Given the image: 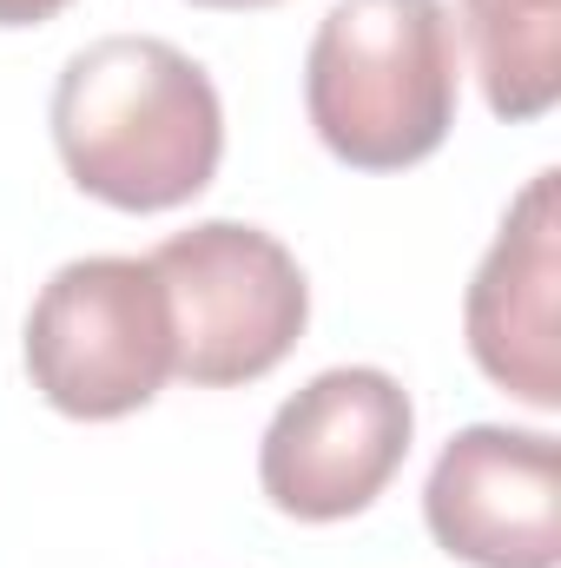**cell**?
I'll return each mask as SVG.
<instances>
[{"mask_svg": "<svg viewBox=\"0 0 561 568\" xmlns=\"http://www.w3.org/2000/svg\"><path fill=\"white\" fill-rule=\"evenodd\" d=\"M53 145L67 179L113 212H172L225 159L212 73L152 33H106L60 67Z\"/></svg>", "mask_w": 561, "mask_h": 568, "instance_id": "6da1fadb", "label": "cell"}, {"mask_svg": "<svg viewBox=\"0 0 561 568\" xmlns=\"http://www.w3.org/2000/svg\"><path fill=\"white\" fill-rule=\"evenodd\" d=\"M462 40L442 0H337L304 60V113L330 159L404 172L456 126Z\"/></svg>", "mask_w": 561, "mask_h": 568, "instance_id": "7a4b0ae2", "label": "cell"}, {"mask_svg": "<svg viewBox=\"0 0 561 568\" xmlns=\"http://www.w3.org/2000/svg\"><path fill=\"white\" fill-rule=\"evenodd\" d=\"M172 304V377L232 390L272 377L310 324V284L272 232L205 219L152 252Z\"/></svg>", "mask_w": 561, "mask_h": 568, "instance_id": "3957f363", "label": "cell"}, {"mask_svg": "<svg viewBox=\"0 0 561 568\" xmlns=\"http://www.w3.org/2000/svg\"><path fill=\"white\" fill-rule=\"evenodd\" d=\"M33 390L80 424L145 410L172 377V304L152 258H73L27 317Z\"/></svg>", "mask_w": 561, "mask_h": 568, "instance_id": "277c9868", "label": "cell"}, {"mask_svg": "<svg viewBox=\"0 0 561 568\" xmlns=\"http://www.w3.org/2000/svg\"><path fill=\"white\" fill-rule=\"evenodd\" d=\"M410 436H417L410 390L377 364H344L310 377L272 417L258 449V483L278 516L344 523L390 489V476L410 456Z\"/></svg>", "mask_w": 561, "mask_h": 568, "instance_id": "5b68a950", "label": "cell"}, {"mask_svg": "<svg viewBox=\"0 0 561 568\" xmlns=\"http://www.w3.org/2000/svg\"><path fill=\"white\" fill-rule=\"evenodd\" d=\"M422 516L436 549L469 568L561 562V449L542 429L469 424L429 469Z\"/></svg>", "mask_w": 561, "mask_h": 568, "instance_id": "8992f818", "label": "cell"}, {"mask_svg": "<svg viewBox=\"0 0 561 568\" xmlns=\"http://www.w3.org/2000/svg\"><path fill=\"white\" fill-rule=\"evenodd\" d=\"M462 337L489 384L561 410V172H536L462 297Z\"/></svg>", "mask_w": 561, "mask_h": 568, "instance_id": "52a82bcc", "label": "cell"}, {"mask_svg": "<svg viewBox=\"0 0 561 568\" xmlns=\"http://www.w3.org/2000/svg\"><path fill=\"white\" fill-rule=\"evenodd\" d=\"M462 33L496 120H542L561 100V0H462Z\"/></svg>", "mask_w": 561, "mask_h": 568, "instance_id": "ba28073f", "label": "cell"}, {"mask_svg": "<svg viewBox=\"0 0 561 568\" xmlns=\"http://www.w3.org/2000/svg\"><path fill=\"white\" fill-rule=\"evenodd\" d=\"M73 0H0V27H40L53 13H67Z\"/></svg>", "mask_w": 561, "mask_h": 568, "instance_id": "9c48e42d", "label": "cell"}, {"mask_svg": "<svg viewBox=\"0 0 561 568\" xmlns=\"http://www.w3.org/2000/svg\"><path fill=\"white\" fill-rule=\"evenodd\" d=\"M192 7H212V13H252V7H278V0H192Z\"/></svg>", "mask_w": 561, "mask_h": 568, "instance_id": "30bf717a", "label": "cell"}]
</instances>
